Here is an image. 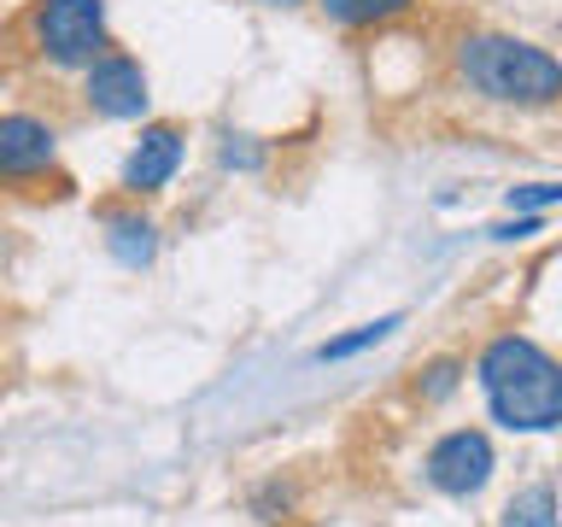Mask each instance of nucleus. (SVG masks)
Listing matches in <instances>:
<instances>
[{
	"label": "nucleus",
	"instance_id": "f257e3e1",
	"mask_svg": "<svg viewBox=\"0 0 562 527\" xmlns=\"http://www.w3.org/2000/svg\"><path fill=\"white\" fill-rule=\"evenodd\" d=\"M451 70L474 100L504 112H551L562 105V59L551 47L509 30H463L451 42Z\"/></svg>",
	"mask_w": 562,
	"mask_h": 527
},
{
	"label": "nucleus",
	"instance_id": "39448f33",
	"mask_svg": "<svg viewBox=\"0 0 562 527\" xmlns=\"http://www.w3.org/2000/svg\"><path fill=\"white\" fill-rule=\"evenodd\" d=\"M492 474H498V451H492V439L481 428H451L439 434L428 457H422V481H428L439 498H481V492L492 486Z\"/></svg>",
	"mask_w": 562,
	"mask_h": 527
},
{
	"label": "nucleus",
	"instance_id": "f3484780",
	"mask_svg": "<svg viewBox=\"0 0 562 527\" xmlns=\"http://www.w3.org/2000/svg\"><path fill=\"white\" fill-rule=\"evenodd\" d=\"M258 7H270V12H293V7H305V0H258Z\"/></svg>",
	"mask_w": 562,
	"mask_h": 527
},
{
	"label": "nucleus",
	"instance_id": "ddd939ff",
	"mask_svg": "<svg viewBox=\"0 0 562 527\" xmlns=\"http://www.w3.org/2000/svg\"><path fill=\"white\" fill-rule=\"evenodd\" d=\"M562 205V182H521L504 188V211H551Z\"/></svg>",
	"mask_w": 562,
	"mask_h": 527
},
{
	"label": "nucleus",
	"instance_id": "20e7f679",
	"mask_svg": "<svg viewBox=\"0 0 562 527\" xmlns=\"http://www.w3.org/2000/svg\"><path fill=\"white\" fill-rule=\"evenodd\" d=\"M0 188L7 193H70L59 123L42 112H0Z\"/></svg>",
	"mask_w": 562,
	"mask_h": 527
},
{
	"label": "nucleus",
	"instance_id": "2eb2a0df",
	"mask_svg": "<svg viewBox=\"0 0 562 527\" xmlns=\"http://www.w3.org/2000/svg\"><path fill=\"white\" fill-rule=\"evenodd\" d=\"M217 165L223 170H263V147H252V135H223Z\"/></svg>",
	"mask_w": 562,
	"mask_h": 527
},
{
	"label": "nucleus",
	"instance_id": "6e6552de",
	"mask_svg": "<svg viewBox=\"0 0 562 527\" xmlns=\"http://www.w3.org/2000/svg\"><path fill=\"white\" fill-rule=\"evenodd\" d=\"M100 240L123 270H153V258H158V223H153V211H140V200L100 205Z\"/></svg>",
	"mask_w": 562,
	"mask_h": 527
},
{
	"label": "nucleus",
	"instance_id": "0eeeda50",
	"mask_svg": "<svg viewBox=\"0 0 562 527\" xmlns=\"http://www.w3.org/2000/svg\"><path fill=\"white\" fill-rule=\"evenodd\" d=\"M182 158H188V123H176V117L140 123L135 147L117 170L123 200H153V193H165L176 182V170H182Z\"/></svg>",
	"mask_w": 562,
	"mask_h": 527
},
{
	"label": "nucleus",
	"instance_id": "f03ea898",
	"mask_svg": "<svg viewBox=\"0 0 562 527\" xmlns=\"http://www.w3.org/2000/svg\"><path fill=\"white\" fill-rule=\"evenodd\" d=\"M474 381L498 428L557 434L562 428V358L527 334H492L474 358Z\"/></svg>",
	"mask_w": 562,
	"mask_h": 527
},
{
	"label": "nucleus",
	"instance_id": "1a4fd4ad",
	"mask_svg": "<svg viewBox=\"0 0 562 527\" xmlns=\"http://www.w3.org/2000/svg\"><path fill=\"white\" fill-rule=\"evenodd\" d=\"M411 7L416 0H316V12L334 30H381V24H398Z\"/></svg>",
	"mask_w": 562,
	"mask_h": 527
},
{
	"label": "nucleus",
	"instance_id": "4468645a",
	"mask_svg": "<svg viewBox=\"0 0 562 527\" xmlns=\"http://www.w3.org/2000/svg\"><path fill=\"white\" fill-rule=\"evenodd\" d=\"M533 235H544V211H509L504 223L486 228V240H498V246H516V240H533Z\"/></svg>",
	"mask_w": 562,
	"mask_h": 527
},
{
	"label": "nucleus",
	"instance_id": "9d476101",
	"mask_svg": "<svg viewBox=\"0 0 562 527\" xmlns=\"http://www.w3.org/2000/svg\"><path fill=\"white\" fill-rule=\"evenodd\" d=\"M498 527H562V498L551 481H533L521 492H509V504L498 509Z\"/></svg>",
	"mask_w": 562,
	"mask_h": 527
},
{
	"label": "nucleus",
	"instance_id": "dca6fc26",
	"mask_svg": "<svg viewBox=\"0 0 562 527\" xmlns=\"http://www.w3.org/2000/svg\"><path fill=\"white\" fill-rule=\"evenodd\" d=\"M288 509H293V492H281V486H270V492L258 498V516H263V522H281Z\"/></svg>",
	"mask_w": 562,
	"mask_h": 527
},
{
	"label": "nucleus",
	"instance_id": "423d86ee",
	"mask_svg": "<svg viewBox=\"0 0 562 527\" xmlns=\"http://www.w3.org/2000/svg\"><path fill=\"white\" fill-rule=\"evenodd\" d=\"M82 105L105 123H140L153 105V77L147 65H140V53L130 47H105L94 65L82 70Z\"/></svg>",
	"mask_w": 562,
	"mask_h": 527
},
{
	"label": "nucleus",
	"instance_id": "9b49d317",
	"mask_svg": "<svg viewBox=\"0 0 562 527\" xmlns=\"http://www.w3.org/2000/svg\"><path fill=\"white\" fill-rule=\"evenodd\" d=\"M398 323H404V316L393 311V316H375V323H363V328L340 334V340H323V346H316V363H340V358H358V351L381 346V340H386V334H393Z\"/></svg>",
	"mask_w": 562,
	"mask_h": 527
},
{
	"label": "nucleus",
	"instance_id": "f8f14e48",
	"mask_svg": "<svg viewBox=\"0 0 562 527\" xmlns=\"http://www.w3.org/2000/svg\"><path fill=\"white\" fill-rule=\"evenodd\" d=\"M463 375H469V363L446 351V358H434V363L416 375V399H422V404H446L457 386H463Z\"/></svg>",
	"mask_w": 562,
	"mask_h": 527
},
{
	"label": "nucleus",
	"instance_id": "7ed1b4c3",
	"mask_svg": "<svg viewBox=\"0 0 562 527\" xmlns=\"http://www.w3.org/2000/svg\"><path fill=\"white\" fill-rule=\"evenodd\" d=\"M24 42L47 70H82L112 47L105 0H30L24 7Z\"/></svg>",
	"mask_w": 562,
	"mask_h": 527
}]
</instances>
